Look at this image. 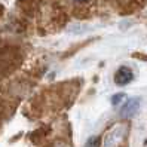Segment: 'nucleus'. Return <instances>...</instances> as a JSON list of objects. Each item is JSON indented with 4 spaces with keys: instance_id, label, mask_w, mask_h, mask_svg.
Masks as SVG:
<instances>
[{
    "instance_id": "20e7f679",
    "label": "nucleus",
    "mask_w": 147,
    "mask_h": 147,
    "mask_svg": "<svg viewBox=\"0 0 147 147\" xmlns=\"http://www.w3.org/2000/svg\"><path fill=\"white\" fill-rule=\"evenodd\" d=\"M123 100H125V95H123V94H116L115 97L111 98V104H113V106H117L119 102H122Z\"/></svg>"
},
{
    "instance_id": "423d86ee",
    "label": "nucleus",
    "mask_w": 147,
    "mask_h": 147,
    "mask_svg": "<svg viewBox=\"0 0 147 147\" xmlns=\"http://www.w3.org/2000/svg\"><path fill=\"white\" fill-rule=\"evenodd\" d=\"M74 2H77V3H83V2H86V0H74Z\"/></svg>"
},
{
    "instance_id": "7ed1b4c3",
    "label": "nucleus",
    "mask_w": 147,
    "mask_h": 147,
    "mask_svg": "<svg viewBox=\"0 0 147 147\" xmlns=\"http://www.w3.org/2000/svg\"><path fill=\"white\" fill-rule=\"evenodd\" d=\"M131 80H132V70L128 67H120L115 74V83L119 86L128 85Z\"/></svg>"
},
{
    "instance_id": "f03ea898",
    "label": "nucleus",
    "mask_w": 147,
    "mask_h": 147,
    "mask_svg": "<svg viewBox=\"0 0 147 147\" xmlns=\"http://www.w3.org/2000/svg\"><path fill=\"white\" fill-rule=\"evenodd\" d=\"M123 125H116L113 129H110L106 135V141H104V147H115L120 143L122 140V134H120V129Z\"/></svg>"
},
{
    "instance_id": "39448f33",
    "label": "nucleus",
    "mask_w": 147,
    "mask_h": 147,
    "mask_svg": "<svg viewBox=\"0 0 147 147\" xmlns=\"http://www.w3.org/2000/svg\"><path fill=\"white\" fill-rule=\"evenodd\" d=\"M85 147H98V138L97 137H91L88 141H86Z\"/></svg>"
},
{
    "instance_id": "f257e3e1",
    "label": "nucleus",
    "mask_w": 147,
    "mask_h": 147,
    "mask_svg": "<svg viewBox=\"0 0 147 147\" xmlns=\"http://www.w3.org/2000/svg\"><path fill=\"white\" fill-rule=\"evenodd\" d=\"M140 106H141V100L140 98L129 100L126 104L122 107V110H120V117H123V119L134 117L138 113V110H140Z\"/></svg>"
}]
</instances>
